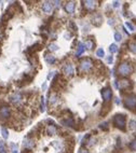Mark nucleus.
Returning a JSON list of instances; mask_svg holds the SVG:
<instances>
[{"mask_svg": "<svg viewBox=\"0 0 136 153\" xmlns=\"http://www.w3.org/2000/svg\"><path fill=\"white\" fill-rule=\"evenodd\" d=\"M1 134H2L3 138L8 139V137H9V133H8V130H5V128H1Z\"/></svg>", "mask_w": 136, "mask_h": 153, "instance_id": "25", "label": "nucleus"}, {"mask_svg": "<svg viewBox=\"0 0 136 153\" xmlns=\"http://www.w3.org/2000/svg\"><path fill=\"white\" fill-rule=\"evenodd\" d=\"M11 150H12V153H19L17 152V147H16V144H11Z\"/></svg>", "mask_w": 136, "mask_h": 153, "instance_id": "28", "label": "nucleus"}, {"mask_svg": "<svg viewBox=\"0 0 136 153\" xmlns=\"http://www.w3.org/2000/svg\"><path fill=\"white\" fill-rule=\"evenodd\" d=\"M92 66H93V60L91 58L87 57V58L81 59V61H80V68L83 71H87L89 69L92 68Z\"/></svg>", "mask_w": 136, "mask_h": 153, "instance_id": "4", "label": "nucleus"}, {"mask_svg": "<svg viewBox=\"0 0 136 153\" xmlns=\"http://www.w3.org/2000/svg\"><path fill=\"white\" fill-rule=\"evenodd\" d=\"M102 96H103L104 101H105V102H108V101L111 99V97H112V91H111L110 88L106 87V88H104V90L102 91Z\"/></svg>", "mask_w": 136, "mask_h": 153, "instance_id": "5", "label": "nucleus"}, {"mask_svg": "<svg viewBox=\"0 0 136 153\" xmlns=\"http://www.w3.org/2000/svg\"><path fill=\"white\" fill-rule=\"evenodd\" d=\"M125 25H126L127 28H130V30H134V26L132 25L131 23H130V22H126V23H125Z\"/></svg>", "mask_w": 136, "mask_h": 153, "instance_id": "32", "label": "nucleus"}, {"mask_svg": "<svg viewBox=\"0 0 136 153\" xmlns=\"http://www.w3.org/2000/svg\"><path fill=\"white\" fill-rule=\"evenodd\" d=\"M0 116H1V118H5V119L9 118L10 116L9 107H1V108H0Z\"/></svg>", "mask_w": 136, "mask_h": 153, "instance_id": "10", "label": "nucleus"}, {"mask_svg": "<svg viewBox=\"0 0 136 153\" xmlns=\"http://www.w3.org/2000/svg\"><path fill=\"white\" fill-rule=\"evenodd\" d=\"M96 56L98 57H104L105 56V51H104L103 49H98L96 51Z\"/></svg>", "mask_w": 136, "mask_h": 153, "instance_id": "23", "label": "nucleus"}, {"mask_svg": "<svg viewBox=\"0 0 136 153\" xmlns=\"http://www.w3.org/2000/svg\"><path fill=\"white\" fill-rule=\"evenodd\" d=\"M24 147L27 149H31L34 147V140H31L30 138H26L24 140Z\"/></svg>", "mask_w": 136, "mask_h": 153, "instance_id": "14", "label": "nucleus"}, {"mask_svg": "<svg viewBox=\"0 0 136 153\" xmlns=\"http://www.w3.org/2000/svg\"><path fill=\"white\" fill-rule=\"evenodd\" d=\"M63 72L67 75H73V67L71 64H66L63 67Z\"/></svg>", "mask_w": 136, "mask_h": 153, "instance_id": "6", "label": "nucleus"}, {"mask_svg": "<svg viewBox=\"0 0 136 153\" xmlns=\"http://www.w3.org/2000/svg\"><path fill=\"white\" fill-rule=\"evenodd\" d=\"M78 153H89V151H87L85 148H81V149L79 150V152H78Z\"/></svg>", "mask_w": 136, "mask_h": 153, "instance_id": "33", "label": "nucleus"}, {"mask_svg": "<svg viewBox=\"0 0 136 153\" xmlns=\"http://www.w3.org/2000/svg\"><path fill=\"white\" fill-rule=\"evenodd\" d=\"M84 46H85V47H87V50H91V49H92V47H93V46H94V43H93V42H92V41H91V40H87V41H85V44H84Z\"/></svg>", "mask_w": 136, "mask_h": 153, "instance_id": "20", "label": "nucleus"}, {"mask_svg": "<svg viewBox=\"0 0 136 153\" xmlns=\"http://www.w3.org/2000/svg\"><path fill=\"white\" fill-rule=\"evenodd\" d=\"M42 10L45 13H51L52 10H53V3L50 2V1H45L42 3Z\"/></svg>", "mask_w": 136, "mask_h": 153, "instance_id": "8", "label": "nucleus"}, {"mask_svg": "<svg viewBox=\"0 0 136 153\" xmlns=\"http://www.w3.org/2000/svg\"><path fill=\"white\" fill-rule=\"evenodd\" d=\"M115 39H116V41H121L122 40L121 33H120V32H116L115 33Z\"/></svg>", "mask_w": 136, "mask_h": 153, "instance_id": "29", "label": "nucleus"}, {"mask_svg": "<svg viewBox=\"0 0 136 153\" xmlns=\"http://www.w3.org/2000/svg\"><path fill=\"white\" fill-rule=\"evenodd\" d=\"M75 7H76V5H75V2H73V1H68V2L65 5L66 12H67V13H69V14H73V11H75Z\"/></svg>", "mask_w": 136, "mask_h": 153, "instance_id": "7", "label": "nucleus"}, {"mask_svg": "<svg viewBox=\"0 0 136 153\" xmlns=\"http://www.w3.org/2000/svg\"><path fill=\"white\" fill-rule=\"evenodd\" d=\"M47 133L49 135H55L56 134V127L54 126V125H50L47 128Z\"/></svg>", "mask_w": 136, "mask_h": 153, "instance_id": "17", "label": "nucleus"}, {"mask_svg": "<svg viewBox=\"0 0 136 153\" xmlns=\"http://www.w3.org/2000/svg\"><path fill=\"white\" fill-rule=\"evenodd\" d=\"M84 50H85L84 44H83V43H79V45H78V50H77V52H76V56H80V55L84 52Z\"/></svg>", "mask_w": 136, "mask_h": 153, "instance_id": "16", "label": "nucleus"}, {"mask_svg": "<svg viewBox=\"0 0 136 153\" xmlns=\"http://www.w3.org/2000/svg\"><path fill=\"white\" fill-rule=\"evenodd\" d=\"M130 149L132 151H136V139H134L133 141L130 144Z\"/></svg>", "mask_w": 136, "mask_h": 153, "instance_id": "26", "label": "nucleus"}, {"mask_svg": "<svg viewBox=\"0 0 136 153\" xmlns=\"http://www.w3.org/2000/svg\"><path fill=\"white\" fill-rule=\"evenodd\" d=\"M108 24H109V25H112V24H113V19H109V21H108Z\"/></svg>", "mask_w": 136, "mask_h": 153, "instance_id": "37", "label": "nucleus"}, {"mask_svg": "<svg viewBox=\"0 0 136 153\" xmlns=\"http://www.w3.org/2000/svg\"><path fill=\"white\" fill-rule=\"evenodd\" d=\"M83 5H84L85 9H87V10H94L96 8V2H95V1H92V0L83 1Z\"/></svg>", "mask_w": 136, "mask_h": 153, "instance_id": "11", "label": "nucleus"}, {"mask_svg": "<svg viewBox=\"0 0 136 153\" xmlns=\"http://www.w3.org/2000/svg\"><path fill=\"white\" fill-rule=\"evenodd\" d=\"M1 152H5V144L2 140H0V153Z\"/></svg>", "mask_w": 136, "mask_h": 153, "instance_id": "31", "label": "nucleus"}, {"mask_svg": "<svg viewBox=\"0 0 136 153\" xmlns=\"http://www.w3.org/2000/svg\"><path fill=\"white\" fill-rule=\"evenodd\" d=\"M112 60H113V59H112V56H109V57H108V58H107V61H108V63H109V64H110V63H112Z\"/></svg>", "mask_w": 136, "mask_h": 153, "instance_id": "34", "label": "nucleus"}, {"mask_svg": "<svg viewBox=\"0 0 136 153\" xmlns=\"http://www.w3.org/2000/svg\"><path fill=\"white\" fill-rule=\"evenodd\" d=\"M49 50L50 51H57V50H58V46H57V44H55V43H50Z\"/></svg>", "mask_w": 136, "mask_h": 153, "instance_id": "22", "label": "nucleus"}, {"mask_svg": "<svg viewBox=\"0 0 136 153\" xmlns=\"http://www.w3.org/2000/svg\"><path fill=\"white\" fill-rule=\"evenodd\" d=\"M113 7H115V8L119 7V2H118V1H115V2H113Z\"/></svg>", "mask_w": 136, "mask_h": 153, "instance_id": "36", "label": "nucleus"}, {"mask_svg": "<svg viewBox=\"0 0 136 153\" xmlns=\"http://www.w3.org/2000/svg\"><path fill=\"white\" fill-rule=\"evenodd\" d=\"M62 124L65 125V126H73V120L71 118L66 119V120L62 121Z\"/></svg>", "mask_w": 136, "mask_h": 153, "instance_id": "18", "label": "nucleus"}, {"mask_svg": "<svg viewBox=\"0 0 136 153\" xmlns=\"http://www.w3.org/2000/svg\"><path fill=\"white\" fill-rule=\"evenodd\" d=\"M119 82H120V84L118 85V88H120V90H125V88H127L129 86H131V82H130L129 80H126V79L120 80Z\"/></svg>", "mask_w": 136, "mask_h": 153, "instance_id": "9", "label": "nucleus"}, {"mask_svg": "<svg viewBox=\"0 0 136 153\" xmlns=\"http://www.w3.org/2000/svg\"><path fill=\"white\" fill-rule=\"evenodd\" d=\"M44 59H45V61H47L48 64H50V65H52V64H54L55 63V56H53L52 54H45L44 55Z\"/></svg>", "mask_w": 136, "mask_h": 153, "instance_id": "13", "label": "nucleus"}, {"mask_svg": "<svg viewBox=\"0 0 136 153\" xmlns=\"http://www.w3.org/2000/svg\"><path fill=\"white\" fill-rule=\"evenodd\" d=\"M124 106L127 109H131L133 110L134 108H136V95H129V96L125 97L124 99Z\"/></svg>", "mask_w": 136, "mask_h": 153, "instance_id": "3", "label": "nucleus"}, {"mask_svg": "<svg viewBox=\"0 0 136 153\" xmlns=\"http://www.w3.org/2000/svg\"><path fill=\"white\" fill-rule=\"evenodd\" d=\"M118 72H119V74L123 75V77H126V75L131 74V72H132L131 65L129 63H126V61L121 63L119 65V67H118Z\"/></svg>", "mask_w": 136, "mask_h": 153, "instance_id": "1", "label": "nucleus"}, {"mask_svg": "<svg viewBox=\"0 0 136 153\" xmlns=\"http://www.w3.org/2000/svg\"><path fill=\"white\" fill-rule=\"evenodd\" d=\"M1 153H5V152H1Z\"/></svg>", "mask_w": 136, "mask_h": 153, "instance_id": "38", "label": "nucleus"}, {"mask_svg": "<svg viewBox=\"0 0 136 153\" xmlns=\"http://www.w3.org/2000/svg\"><path fill=\"white\" fill-rule=\"evenodd\" d=\"M109 51H110L111 53H116L118 51V46L116 44H111L110 46H109Z\"/></svg>", "mask_w": 136, "mask_h": 153, "instance_id": "27", "label": "nucleus"}, {"mask_svg": "<svg viewBox=\"0 0 136 153\" xmlns=\"http://www.w3.org/2000/svg\"><path fill=\"white\" fill-rule=\"evenodd\" d=\"M113 124L116 127L120 130H124L125 128V116L123 114H116L113 116Z\"/></svg>", "mask_w": 136, "mask_h": 153, "instance_id": "2", "label": "nucleus"}, {"mask_svg": "<svg viewBox=\"0 0 136 153\" xmlns=\"http://www.w3.org/2000/svg\"><path fill=\"white\" fill-rule=\"evenodd\" d=\"M45 110V105H44V98L41 97V102H40V111L41 112H44Z\"/></svg>", "mask_w": 136, "mask_h": 153, "instance_id": "21", "label": "nucleus"}, {"mask_svg": "<svg viewBox=\"0 0 136 153\" xmlns=\"http://www.w3.org/2000/svg\"><path fill=\"white\" fill-rule=\"evenodd\" d=\"M54 73H55V71H52V72H50V74L48 75V79H50V78H51V77H53V74H54Z\"/></svg>", "mask_w": 136, "mask_h": 153, "instance_id": "35", "label": "nucleus"}, {"mask_svg": "<svg viewBox=\"0 0 136 153\" xmlns=\"http://www.w3.org/2000/svg\"><path fill=\"white\" fill-rule=\"evenodd\" d=\"M21 99H22V95L19 94V93H15V94H13L11 97H10V100H11L12 102H14V104L19 102Z\"/></svg>", "mask_w": 136, "mask_h": 153, "instance_id": "12", "label": "nucleus"}, {"mask_svg": "<svg viewBox=\"0 0 136 153\" xmlns=\"http://www.w3.org/2000/svg\"><path fill=\"white\" fill-rule=\"evenodd\" d=\"M101 22H102V16L99 14H95L93 16V24L95 26H99L101 25Z\"/></svg>", "mask_w": 136, "mask_h": 153, "instance_id": "15", "label": "nucleus"}, {"mask_svg": "<svg viewBox=\"0 0 136 153\" xmlns=\"http://www.w3.org/2000/svg\"><path fill=\"white\" fill-rule=\"evenodd\" d=\"M129 47L133 53H136V42H131L129 44Z\"/></svg>", "mask_w": 136, "mask_h": 153, "instance_id": "24", "label": "nucleus"}, {"mask_svg": "<svg viewBox=\"0 0 136 153\" xmlns=\"http://www.w3.org/2000/svg\"><path fill=\"white\" fill-rule=\"evenodd\" d=\"M129 128L131 130H136V121H134V120L130 121V123H129Z\"/></svg>", "mask_w": 136, "mask_h": 153, "instance_id": "19", "label": "nucleus"}, {"mask_svg": "<svg viewBox=\"0 0 136 153\" xmlns=\"http://www.w3.org/2000/svg\"><path fill=\"white\" fill-rule=\"evenodd\" d=\"M99 127H101V128H103V130H108V123L107 122L102 123V124L99 125Z\"/></svg>", "mask_w": 136, "mask_h": 153, "instance_id": "30", "label": "nucleus"}]
</instances>
